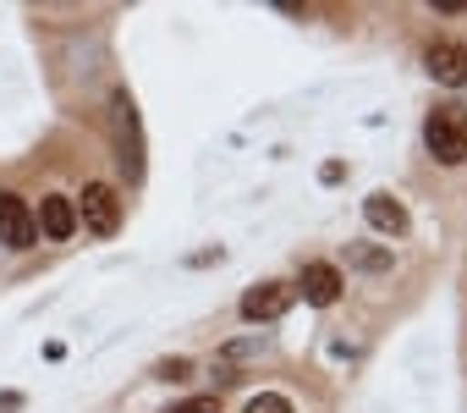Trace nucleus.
Instances as JSON below:
<instances>
[{"mask_svg":"<svg viewBox=\"0 0 467 413\" xmlns=\"http://www.w3.org/2000/svg\"><path fill=\"white\" fill-rule=\"evenodd\" d=\"M429 72H434L445 89H462V83H467V45H434V50H429Z\"/></svg>","mask_w":467,"mask_h":413,"instance_id":"obj_7","label":"nucleus"},{"mask_svg":"<svg viewBox=\"0 0 467 413\" xmlns=\"http://www.w3.org/2000/svg\"><path fill=\"white\" fill-rule=\"evenodd\" d=\"M214 408H220L214 397H187V402H176L171 413H214Z\"/></svg>","mask_w":467,"mask_h":413,"instance_id":"obj_10","label":"nucleus"},{"mask_svg":"<svg viewBox=\"0 0 467 413\" xmlns=\"http://www.w3.org/2000/svg\"><path fill=\"white\" fill-rule=\"evenodd\" d=\"M341 287H347V281H341L336 265H308V270H303V298L319 303V309H330V303L341 298Z\"/></svg>","mask_w":467,"mask_h":413,"instance_id":"obj_6","label":"nucleus"},{"mask_svg":"<svg viewBox=\"0 0 467 413\" xmlns=\"http://www.w3.org/2000/svg\"><path fill=\"white\" fill-rule=\"evenodd\" d=\"M39 238V221L28 216V204L17 193H0V243L6 249H34Z\"/></svg>","mask_w":467,"mask_h":413,"instance_id":"obj_3","label":"nucleus"},{"mask_svg":"<svg viewBox=\"0 0 467 413\" xmlns=\"http://www.w3.org/2000/svg\"><path fill=\"white\" fill-rule=\"evenodd\" d=\"M292 298H297V287H286V281L248 287V292H243V320H275V314L292 309Z\"/></svg>","mask_w":467,"mask_h":413,"instance_id":"obj_4","label":"nucleus"},{"mask_svg":"<svg viewBox=\"0 0 467 413\" xmlns=\"http://www.w3.org/2000/svg\"><path fill=\"white\" fill-rule=\"evenodd\" d=\"M358 265H363V270H385L390 254H379V249H358Z\"/></svg>","mask_w":467,"mask_h":413,"instance_id":"obj_11","label":"nucleus"},{"mask_svg":"<svg viewBox=\"0 0 467 413\" xmlns=\"http://www.w3.org/2000/svg\"><path fill=\"white\" fill-rule=\"evenodd\" d=\"M423 143H429V154H434L440 165L467 160V111H462V105H440V111H429V122H423Z\"/></svg>","mask_w":467,"mask_h":413,"instance_id":"obj_1","label":"nucleus"},{"mask_svg":"<svg viewBox=\"0 0 467 413\" xmlns=\"http://www.w3.org/2000/svg\"><path fill=\"white\" fill-rule=\"evenodd\" d=\"M192 375V364L187 358H171V364H160V380H187Z\"/></svg>","mask_w":467,"mask_h":413,"instance_id":"obj_12","label":"nucleus"},{"mask_svg":"<svg viewBox=\"0 0 467 413\" xmlns=\"http://www.w3.org/2000/svg\"><path fill=\"white\" fill-rule=\"evenodd\" d=\"M83 227L99 232V238H110V232L121 227V198H116L110 182H88V187H83Z\"/></svg>","mask_w":467,"mask_h":413,"instance_id":"obj_2","label":"nucleus"},{"mask_svg":"<svg viewBox=\"0 0 467 413\" xmlns=\"http://www.w3.org/2000/svg\"><path fill=\"white\" fill-rule=\"evenodd\" d=\"M363 216H368V227H374V232H390V238H401V232H407V210H401L390 193H374V198L363 204Z\"/></svg>","mask_w":467,"mask_h":413,"instance_id":"obj_8","label":"nucleus"},{"mask_svg":"<svg viewBox=\"0 0 467 413\" xmlns=\"http://www.w3.org/2000/svg\"><path fill=\"white\" fill-rule=\"evenodd\" d=\"M39 232H45L50 243H67V238L78 232V204L61 198V193H50V198L39 204Z\"/></svg>","mask_w":467,"mask_h":413,"instance_id":"obj_5","label":"nucleus"},{"mask_svg":"<svg viewBox=\"0 0 467 413\" xmlns=\"http://www.w3.org/2000/svg\"><path fill=\"white\" fill-rule=\"evenodd\" d=\"M248 413H292V402H286L281 391H265V397H254V402H248Z\"/></svg>","mask_w":467,"mask_h":413,"instance_id":"obj_9","label":"nucleus"}]
</instances>
